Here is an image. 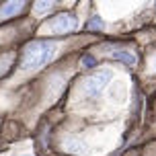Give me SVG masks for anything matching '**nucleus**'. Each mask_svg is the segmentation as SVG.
<instances>
[{
    "mask_svg": "<svg viewBox=\"0 0 156 156\" xmlns=\"http://www.w3.org/2000/svg\"><path fill=\"white\" fill-rule=\"evenodd\" d=\"M74 27H76V21L70 15H58L54 21H49V31L55 35H66V33L74 31Z\"/></svg>",
    "mask_w": 156,
    "mask_h": 156,
    "instance_id": "7ed1b4c3",
    "label": "nucleus"
},
{
    "mask_svg": "<svg viewBox=\"0 0 156 156\" xmlns=\"http://www.w3.org/2000/svg\"><path fill=\"white\" fill-rule=\"evenodd\" d=\"M19 156H27V154H19Z\"/></svg>",
    "mask_w": 156,
    "mask_h": 156,
    "instance_id": "1a4fd4ad",
    "label": "nucleus"
},
{
    "mask_svg": "<svg viewBox=\"0 0 156 156\" xmlns=\"http://www.w3.org/2000/svg\"><path fill=\"white\" fill-rule=\"evenodd\" d=\"M86 29H93V31H99V29H103V23L99 16H94V19H90V23L86 25Z\"/></svg>",
    "mask_w": 156,
    "mask_h": 156,
    "instance_id": "0eeeda50",
    "label": "nucleus"
},
{
    "mask_svg": "<svg viewBox=\"0 0 156 156\" xmlns=\"http://www.w3.org/2000/svg\"><path fill=\"white\" fill-rule=\"evenodd\" d=\"M82 64H84V66H94V60H93V58H84Z\"/></svg>",
    "mask_w": 156,
    "mask_h": 156,
    "instance_id": "6e6552de",
    "label": "nucleus"
},
{
    "mask_svg": "<svg viewBox=\"0 0 156 156\" xmlns=\"http://www.w3.org/2000/svg\"><path fill=\"white\" fill-rule=\"evenodd\" d=\"M58 51V45L54 41H31L23 49L21 55V70H37L41 66H45Z\"/></svg>",
    "mask_w": 156,
    "mask_h": 156,
    "instance_id": "f257e3e1",
    "label": "nucleus"
},
{
    "mask_svg": "<svg viewBox=\"0 0 156 156\" xmlns=\"http://www.w3.org/2000/svg\"><path fill=\"white\" fill-rule=\"evenodd\" d=\"M55 0H35V12H39V15H43V12H47L49 8L54 6Z\"/></svg>",
    "mask_w": 156,
    "mask_h": 156,
    "instance_id": "423d86ee",
    "label": "nucleus"
},
{
    "mask_svg": "<svg viewBox=\"0 0 156 156\" xmlns=\"http://www.w3.org/2000/svg\"><path fill=\"white\" fill-rule=\"evenodd\" d=\"M25 2H27V0H6V2L0 6V21H4V19H10V16L19 15V12L23 10Z\"/></svg>",
    "mask_w": 156,
    "mask_h": 156,
    "instance_id": "39448f33",
    "label": "nucleus"
},
{
    "mask_svg": "<svg viewBox=\"0 0 156 156\" xmlns=\"http://www.w3.org/2000/svg\"><path fill=\"white\" fill-rule=\"evenodd\" d=\"M103 49H105V51H109L111 58H115V60H121V62L127 64V66H133V64L138 62V55H133L129 49H123V47H115V45H105Z\"/></svg>",
    "mask_w": 156,
    "mask_h": 156,
    "instance_id": "20e7f679",
    "label": "nucleus"
},
{
    "mask_svg": "<svg viewBox=\"0 0 156 156\" xmlns=\"http://www.w3.org/2000/svg\"><path fill=\"white\" fill-rule=\"evenodd\" d=\"M109 80H111V70H103V72H99V74L88 76V78L84 80V84H82V88H84V94L88 97V99L99 97V94L103 93V88L109 84Z\"/></svg>",
    "mask_w": 156,
    "mask_h": 156,
    "instance_id": "f03ea898",
    "label": "nucleus"
}]
</instances>
